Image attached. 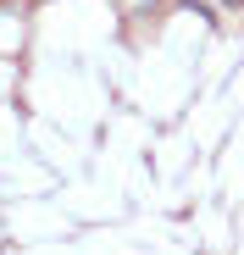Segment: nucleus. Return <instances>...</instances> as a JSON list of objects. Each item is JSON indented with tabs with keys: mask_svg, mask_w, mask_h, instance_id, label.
I'll use <instances>...</instances> for the list:
<instances>
[]
</instances>
